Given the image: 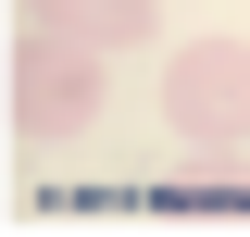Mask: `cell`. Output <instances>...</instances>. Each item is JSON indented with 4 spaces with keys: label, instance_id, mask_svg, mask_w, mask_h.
Listing matches in <instances>:
<instances>
[{
    "label": "cell",
    "instance_id": "1",
    "mask_svg": "<svg viewBox=\"0 0 250 237\" xmlns=\"http://www.w3.org/2000/svg\"><path fill=\"white\" fill-rule=\"evenodd\" d=\"M163 125L200 150H238L250 138V38H188L163 62Z\"/></svg>",
    "mask_w": 250,
    "mask_h": 237
},
{
    "label": "cell",
    "instance_id": "2",
    "mask_svg": "<svg viewBox=\"0 0 250 237\" xmlns=\"http://www.w3.org/2000/svg\"><path fill=\"white\" fill-rule=\"evenodd\" d=\"M13 125L25 138H75V125H100V50L62 25H25V50H13Z\"/></svg>",
    "mask_w": 250,
    "mask_h": 237
},
{
    "label": "cell",
    "instance_id": "3",
    "mask_svg": "<svg viewBox=\"0 0 250 237\" xmlns=\"http://www.w3.org/2000/svg\"><path fill=\"white\" fill-rule=\"evenodd\" d=\"M25 25H62V38H88V50H138L163 25V0H25Z\"/></svg>",
    "mask_w": 250,
    "mask_h": 237
}]
</instances>
